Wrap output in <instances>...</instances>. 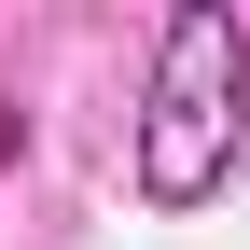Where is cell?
Returning <instances> with one entry per match:
<instances>
[{
    "instance_id": "2",
    "label": "cell",
    "mask_w": 250,
    "mask_h": 250,
    "mask_svg": "<svg viewBox=\"0 0 250 250\" xmlns=\"http://www.w3.org/2000/svg\"><path fill=\"white\" fill-rule=\"evenodd\" d=\"M14 153H28V111H0V167H14Z\"/></svg>"
},
{
    "instance_id": "1",
    "label": "cell",
    "mask_w": 250,
    "mask_h": 250,
    "mask_svg": "<svg viewBox=\"0 0 250 250\" xmlns=\"http://www.w3.org/2000/svg\"><path fill=\"white\" fill-rule=\"evenodd\" d=\"M250 153V28L223 0H181L153 28V98H139V208H208Z\"/></svg>"
}]
</instances>
